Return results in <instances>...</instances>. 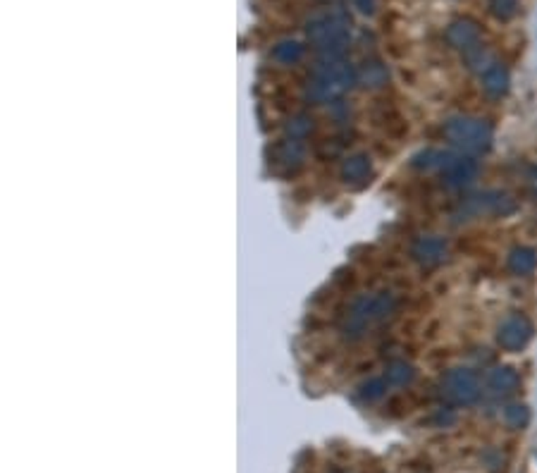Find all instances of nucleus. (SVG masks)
I'll return each mask as SVG.
<instances>
[{
  "label": "nucleus",
  "instance_id": "nucleus-1",
  "mask_svg": "<svg viewBox=\"0 0 537 473\" xmlns=\"http://www.w3.org/2000/svg\"><path fill=\"white\" fill-rule=\"evenodd\" d=\"M444 137L461 146L463 151H485L492 144V130L488 122L475 118H454L446 122Z\"/></svg>",
  "mask_w": 537,
  "mask_h": 473
},
{
  "label": "nucleus",
  "instance_id": "nucleus-2",
  "mask_svg": "<svg viewBox=\"0 0 537 473\" xmlns=\"http://www.w3.org/2000/svg\"><path fill=\"white\" fill-rule=\"evenodd\" d=\"M442 389H444V397L454 404H473L475 399L480 397V382L478 375L468 369H456L451 373H446L444 382H442Z\"/></svg>",
  "mask_w": 537,
  "mask_h": 473
},
{
  "label": "nucleus",
  "instance_id": "nucleus-3",
  "mask_svg": "<svg viewBox=\"0 0 537 473\" xmlns=\"http://www.w3.org/2000/svg\"><path fill=\"white\" fill-rule=\"evenodd\" d=\"M497 339H499V344L506 352H518V349H523L533 339V325L523 316H511V318L501 323Z\"/></svg>",
  "mask_w": 537,
  "mask_h": 473
},
{
  "label": "nucleus",
  "instance_id": "nucleus-4",
  "mask_svg": "<svg viewBox=\"0 0 537 473\" xmlns=\"http://www.w3.org/2000/svg\"><path fill=\"white\" fill-rule=\"evenodd\" d=\"M444 175V182L451 187H463V185H471L478 175V163L468 155H451L449 163L444 165L442 170Z\"/></svg>",
  "mask_w": 537,
  "mask_h": 473
},
{
  "label": "nucleus",
  "instance_id": "nucleus-5",
  "mask_svg": "<svg viewBox=\"0 0 537 473\" xmlns=\"http://www.w3.org/2000/svg\"><path fill=\"white\" fill-rule=\"evenodd\" d=\"M468 206L473 208V213H490V215H508L516 210L513 199L506 196V194H499V192L478 194V196L471 199Z\"/></svg>",
  "mask_w": 537,
  "mask_h": 473
},
{
  "label": "nucleus",
  "instance_id": "nucleus-6",
  "mask_svg": "<svg viewBox=\"0 0 537 473\" xmlns=\"http://www.w3.org/2000/svg\"><path fill=\"white\" fill-rule=\"evenodd\" d=\"M413 256H416V261H421V263H425V265L439 263V261H444V256H446L444 239H439V237L418 239L416 247H413Z\"/></svg>",
  "mask_w": 537,
  "mask_h": 473
},
{
  "label": "nucleus",
  "instance_id": "nucleus-7",
  "mask_svg": "<svg viewBox=\"0 0 537 473\" xmlns=\"http://www.w3.org/2000/svg\"><path fill=\"white\" fill-rule=\"evenodd\" d=\"M518 385H521V378H518V373L513 371V369H506V366H501V369L492 371L490 387L495 389L497 394H511V392H516Z\"/></svg>",
  "mask_w": 537,
  "mask_h": 473
},
{
  "label": "nucleus",
  "instance_id": "nucleus-8",
  "mask_svg": "<svg viewBox=\"0 0 537 473\" xmlns=\"http://www.w3.org/2000/svg\"><path fill=\"white\" fill-rule=\"evenodd\" d=\"M508 268L516 275H530L537 268V254L528 247H518L508 254Z\"/></svg>",
  "mask_w": 537,
  "mask_h": 473
},
{
  "label": "nucleus",
  "instance_id": "nucleus-9",
  "mask_svg": "<svg viewBox=\"0 0 537 473\" xmlns=\"http://www.w3.org/2000/svg\"><path fill=\"white\" fill-rule=\"evenodd\" d=\"M342 177L346 182H363L371 177V160L366 155H351L342 165Z\"/></svg>",
  "mask_w": 537,
  "mask_h": 473
},
{
  "label": "nucleus",
  "instance_id": "nucleus-10",
  "mask_svg": "<svg viewBox=\"0 0 537 473\" xmlns=\"http://www.w3.org/2000/svg\"><path fill=\"white\" fill-rule=\"evenodd\" d=\"M483 86H485V91H488L490 96H501V93L506 91V86H508V75H506V70L499 68V65L490 68V70L483 75Z\"/></svg>",
  "mask_w": 537,
  "mask_h": 473
},
{
  "label": "nucleus",
  "instance_id": "nucleus-11",
  "mask_svg": "<svg viewBox=\"0 0 537 473\" xmlns=\"http://www.w3.org/2000/svg\"><path fill=\"white\" fill-rule=\"evenodd\" d=\"M478 38V29L471 24H456L449 29V41L458 48H468Z\"/></svg>",
  "mask_w": 537,
  "mask_h": 473
},
{
  "label": "nucleus",
  "instance_id": "nucleus-12",
  "mask_svg": "<svg viewBox=\"0 0 537 473\" xmlns=\"http://www.w3.org/2000/svg\"><path fill=\"white\" fill-rule=\"evenodd\" d=\"M504 421L508 428H525L530 421V411L525 404H508L504 409Z\"/></svg>",
  "mask_w": 537,
  "mask_h": 473
},
{
  "label": "nucleus",
  "instance_id": "nucleus-13",
  "mask_svg": "<svg viewBox=\"0 0 537 473\" xmlns=\"http://www.w3.org/2000/svg\"><path fill=\"white\" fill-rule=\"evenodd\" d=\"M387 382L391 385H406V382L413 380V369L406 364V361H394V364L387 369Z\"/></svg>",
  "mask_w": 537,
  "mask_h": 473
},
{
  "label": "nucleus",
  "instance_id": "nucleus-14",
  "mask_svg": "<svg viewBox=\"0 0 537 473\" xmlns=\"http://www.w3.org/2000/svg\"><path fill=\"white\" fill-rule=\"evenodd\" d=\"M384 389H387V378H375V380H371L363 387V397H366L368 402H375V399L382 397Z\"/></svg>",
  "mask_w": 537,
  "mask_h": 473
},
{
  "label": "nucleus",
  "instance_id": "nucleus-15",
  "mask_svg": "<svg viewBox=\"0 0 537 473\" xmlns=\"http://www.w3.org/2000/svg\"><path fill=\"white\" fill-rule=\"evenodd\" d=\"M495 10L501 17H508L516 10V0H495Z\"/></svg>",
  "mask_w": 537,
  "mask_h": 473
},
{
  "label": "nucleus",
  "instance_id": "nucleus-16",
  "mask_svg": "<svg viewBox=\"0 0 537 473\" xmlns=\"http://www.w3.org/2000/svg\"><path fill=\"white\" fill-rule=\"evenodd\" d=\"M289 132H292L294 137H299V134H304V132H309V125H306V120H292Z\"/></svg>",
  "mask_w": 537,
  "mask_h": 473
}]
</instances>
